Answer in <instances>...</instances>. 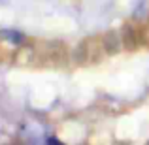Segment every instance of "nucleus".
Returning a JSON list of instances; mask_svg holds the SVG:
<instances>
[{
  "instance_id": "f257e3e1",
  "label": "nucleus",
  "mask_w": 149,
  "mask_h": 145,
  "mask_svg": "<svg viewBox=\"0 0 149 145\" xmlns=\"http://www.w3.org/2000/svg\"><path fill=\"white\" fill-rule=\"evenodd\" d=\"M42 55L44 58H40L38 64H49L55 68H62L68 64V49L62 42H47Z\"/></svg>"
},
{
  "instance_id": "f03ea898",
  "label": "nucleus",
  "mask_w": 149,
  "mask_h": 145,
  "mask_svg": "<svg viewBox=\"0 0 149 145\" xmlns=\"http://www.w3.org/2000/svg\"><path fill=\"white\" fill-rule=\"evenodd\" d=\"M142 30L140 28H136L134 25H125L123 26V30H121V40H123V47L127 49V51H136L142 45V40H143V36H142Z\"/></svg>"
},
{
  "instance_id": "7ed1b4c3",
  "label": "nucleus",
  "mask_w": 149,
  "mask_h": 145,
  "mask_svg": "<svg viewBox=\"0 0 149 145\" xmlns=\"http://www.w3.org/2000/svg\"><path fill=\"white\" fill-rule=\"evenodd\" d=\"M36 58H38L36 47L32 44H23L13 53V64L15 66H30L36 62Z\"/></svg>"
},
{
  "instance_id": "20e7f679",
  "label": "nucleus",
  "mask_w": 149,
  "mask_h": 145,
  "mask_svg": "<svg viewBox=\"0 0 149 145\" xmlns=\"http://www.w3.org/2000/svg\"><path fill=\"white\" fill-rule=\"evenodd\" d=\"M100 42H102V47H104L106 55L113 57L117 55L123 47V40H121V32L119 30H108L106 34L100 36Z\"/></svg>"
},
{
  "instance_id": "39448f33",
  "label": "nucleus",
  "mask_w": 149,
  "mask_h": 145,
  "mask_svg": "<svg viewBox=\"0 0 149 145\" xmlns=\"http://www.w3.org/2000/svg\"><path fill=\"white\" fill-rule=\"evenodd\" d=\"M85 42H87L89 64H96V62H100L102 58H104V55H106L104 47H102L100 38H96V36H93V38H85Z\"/></svg>"
},
{
  "instance_id": "423d86ee",
  "label": "nucleus",
  "mask_w": 149,
  "mask_h": 145,
  "mask_svg": "<svg viewBox=\"0 0 149 145\" xmlns=\"http://www.w3.org/2000/svg\"><path fill=\"white\" fill-rule=\"evenodd\" d=\"M0 40L4 42H10L13 45H23L26 42V36L19 30H13V28H2L0 30Z\"/></svg>"
},
{
  "instance_id": "0eeeda50",
  "label": "nucleus",
  "mask_w": 149,
  "mask_h": 145,
  "mask_svg": "<svg viewBox=\"0 0 149 145\" xmlns=\"http://www.w3.org/2000/svg\"><path fill=\"white\" fill-rule=\"evenodd\" d=\"M72 60L77 66H87L89 64V55H87V42H79L76 45V49L72 51Z\"/></svg>"
},
{
  "instance_id": "6e6552de",
  "label": "nucleus",
  "mask_w": 149,
  "mask_h": 145,
  "mask_svg": "<svg viewBox=\"0 0 149 145\" xmlns=\"http://www.w3.org/2000/svg\"><path fill=\"white\" fill-rule=\"evenodd\" d=\"M102 104H104V111H108V113H123V105L109 96L102 98Z\"/></svg>"
},
{
  "instance_id": "1a4fd4ad",
  "label": "nucleus",
  "mask_w": 149,
  "mask_h": 145,
  "mask_svg": "<svg viewBox=\"0 0 149 145\" xmlns=\"http://www.w3.org/2000/svg\"><path fill=\"white\" fill-rule=\"evenodd\" d=\"M146 8H147V2H146V0H138V6L134 8L132 19H134V21H140V19H142V15H143V11H146Z\"/></svg>"
},
{
  "instance_id": "9d476101",
  "label": "nucleus",
  "mask_w": 149,
  "mask_h": 145,
  "mask_svg": "<svg viewBox=\"0 0 149 145\" xmlns=\"http://www.w3.org/2000/svg\"><path fill=\"white\" fill-rule=\"evenodd\" d=\"M45 145H64V143H62V142H58L57 138H53V136H51V138L45 139Z\"/></svg>"
},
{
  "instance_id": "9b49d317",
  "label": "nucleus",
  "mask_w": 149,
  "mask_h": 145,
  "mask_svg": "<svg viewBox=\"0 0 149 145\" xmlns=\"http://www.w3.org/2000/svg\"><path fill=\"white\" fill-rule=\"evenodd\" d=\"M147 19H149V11H147Z\"/></svg>"
},
{
  "instance_id": "f8f14e48",
  "label": "nucleus",
  "mask_w": 149,
  "mask_h": 145,
  "mask_svg": "<svg viewBox=\"0 0 149 145\" xmlns=\"http://www.w3.org/2000/svg\"><path fill=\"white\" fill-rule=\"evenodd\" d=\"M147 145H149V142H147Z\"/></svg>"
}]
</instances>
